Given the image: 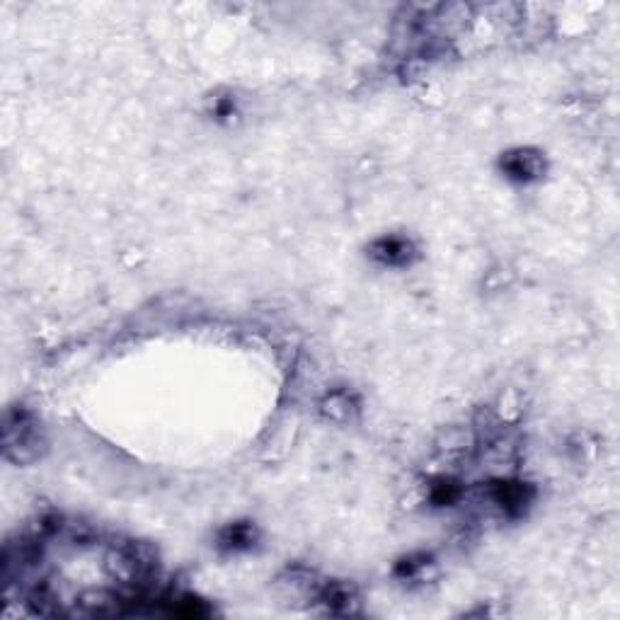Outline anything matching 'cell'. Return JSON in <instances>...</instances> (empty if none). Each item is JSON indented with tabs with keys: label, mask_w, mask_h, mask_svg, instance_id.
Returning <instances> with one entry per match:
<instances>
[{
	"label": "cell",
	"mask_w": 620,
	"mask_h": 620,
	"mask_svg": "<svg viewBox=\"0 0 620 620\" xmlns=\"http://www.w3.org/2000/svg\"><path fill=\"white\" fill-rule=\"evenodd\" d=\"M507 167H509V172L517 177H531L541 170V160L531 153H517L507 160Z\"/></svg>",
	"instance_id": "obj_1"
},
{
	"label": "cell",
	"mask_w": 620,
	"mask_h": 620,
	"mask_svg": "<svg viewBox=\"0 0 620 620\" xmlns=\"http://www.w3.org/2000/svg\"><path fill=\"white\" fill-rule=\"evenodd\" d=\"M376 254L378 257H383L385 262H402V259H407V250L410 245L405 240H395V237H390V240H383L378 242V247H376Z\"/></svg>",
	"instance_id": "obj_2"
}]
</instances>
